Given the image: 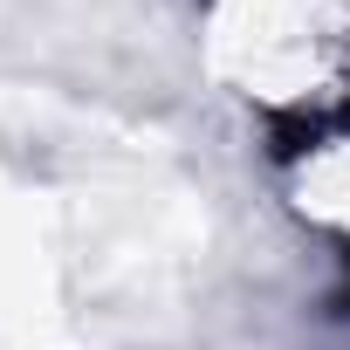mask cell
<instances>
[{
  "label": "cell",
  "instance_id": "6da1fadb",
  "mask_svg": "<svg viewBox=\"0 0 350 350\" xmlns=\"http://www.w3.org/2000/svg\"><path fill=\"white\" fill-rule=\"evenodd\" d=\"M343 309H350V288H343Z\"/></svg>",
  "mask_w": 350,
  "mask_h": 350
}]
</instances>
